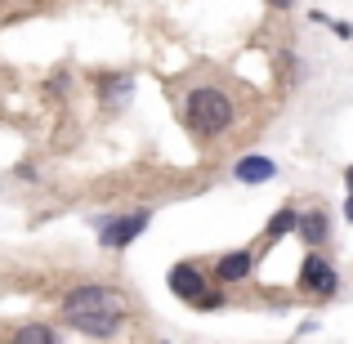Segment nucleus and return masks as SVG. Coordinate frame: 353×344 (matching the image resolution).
<instances>
[{
    "label": "nucleus",
    "instance_id": "12",
    "mask_svg": "<svg viewBox=\"0 0 353 344\" xmlns=\"http://www.w3.org/2000/svg\"><path fill=\"white\" fill-rule=\"evenodd\" d=\"M345 215H349V224H353V192H349V201H345Z\"/></svg>",
    "mask_w": 353,
    "mask_h": 344
},
{
    "label": "nucleus",
    "instance_id": "6",
    "mask_svg": "<svg viewBox=\"0 0 353 344\" xmlns=\"http://www.w3.org/2000/svg\"><path fill=\"white\" fill-rule=\"evenodd\" d=\"M233 174H237L241 183H268L277 174V165L268 161V156H241V161L233 165Z\"/></svg>",
    "mask_w": 353,
    "mask_h": 344
},
{
    "label": "nucleus",
    "instance_id": "9",
    "mask_svg": "<svg viewBox=\"0 0 353 344\" xmlns=\"http://www.w3.org/2000/svg\"><path fill=\"white\" fill-rule=\"evenodd\" d=\"M5 344H59V336H54L45 322H27V327H18Z\"/></svg>",
    "mask_w": 353,
    "mask_h": 344
},
{
    "label": "nucleus",
    "instance_id": "13",
    "mask_svg": "<svg viewBox=\"0 0 353 344\" xmlns=\"http://www.w3.org/2000/svg\"><path fill=\"white\" fill-rule=\"evenodd\" d=\"M273 5H277V9H291V5H295V0H273Z\"/></svg>",
    "mask_w": 353,
    "mask_h": 344
},
{
    "label": "nucleus",
    "instance_id": "4",
    "mask_svg": "<svg viewBox=\"0 0 353 344\" xmlns=\"http://www.w3.org/2000/svg\"><path fill=\"white\" fill-rule=\"evenodd\" d=\"M143 228H148V210H125V215L99 224V241H103L108 250H121V246H130Z\"/></svg>",
    "mask_w": 353,
    "mask_h": 344
},
{
    "label": "nucleus",
    "instance_id": "5",
    "mask_svg": "<svg viewBox=\"0 0 353 344\" xmlns=\"http://www.w3.org/2000/svg\"><path fill=\"white\" fill-rule=\"evenodd\" d=\"M300 286H304V291H313V295H336L340 277H336V268H331L322 255H309V259H304V268H300Z\"/></svg>",
    "mask_w": 353,
    "mask_h": 344
},
{
    "label": "nucleus",
    "instance_id": "11",
    "mask_svg": "<svg viewBox=\"0 0 353 344\" xmlns=\"http://www.w3.org/2000/svg\"><path fill=\"white\" fill-rule=\"evenodd\" d=\"M103 90H108V99H112V103H121V99L134 90V77H117V81H108Z\"/></svg>",
    "mask_w": 353,
    "mask_h": 344
},
{
    "label": "nucleus",
    "instance_id": "8",
    "mask_svg": "<svg viewBox=\"0 0 353 344\" xmlns=\"http://www.w3.org/2000/svg\"><path fill=\"white\" fill-rule=\"evenodd\" d=\"M295 228H300V237L309 241V250H318L322 241H327V219H322V210H304Z\"/></svg>",
    "mask_w": 353,
    "mask_h": 344
},
{
    "label": "nucleus",
    "instance_id": "14",
    "mask_svg": "<svg viewBox=\"0 0 353 344\" xmlns=\"http://www.w3.org/2000/svg\"><path fill=\"white\" fill-rule=\"evenodd\" d=\"M345 183H349V192H353V165H349V174H345Z\"/></svg>",
    "mask_w": 353,
    "mask_h": 344
},
{
    "label": "nucleus",
    "instance_id": "3",
    "mask_svg": "<svg viewBox=\"0 0 353 344\" xmlns=\"http://www.w3.org/2000/svg\"><path fill=\"white\" fill-rule=\"evenodd\" d=\"M170 291L192 309H219V291H206V277L197 264H174L170 268Z\"/></svg>",
    "mask_w": 353,
    "mask_h": 344
},
{
    "label": "nucleus",
    "instance_id": "1",
    "mask_svg": "<svg viewBox=\"0 0 353 344\" xmlns=\"http://www.w3.org/2000/svg\"><path fill=\"white\" fill-rule=\"evenodd\" d=\"M63 322L81 336L112 340L125 322V300L112 286H77V291L63 295Z\"/></svg>",
    "mask_w": 353,
    "mask_h": 344
},
{
    "label": "nucleus",
    "instance_id": "10",
    "mask_svg": "<svg viewBox=\"0 0 353 344\" xmlns=\"http://www.w3.org/2000/svg\"><path fill=\"white\" fill-rule=\"evenodd\" d=\"M295 224H300V210H291V206H286V210H277V215L273 219H268V237H286V232H295Z\"/></svg>",
    "mask_w": 353,
    "mask_h": 344
},
{
    "label": "nucleus",
    "instance_id": "2",
    "mask_svg": "<svg viewBox=\"0 0 353 344\" xmlns=\"http://www.w3.org/2000/svg\"><path fill=\"white\" fill-rule=\"evenodd\" d=\"M233 117H237V108H233V99H228L224 90L197 85L188 94V125L197 130V134H206V139L224 134V130L233 125Z\"/></svg>",
    "mask_w": 353,
    "mask_h": 344
},
{
    "label": "nucleus",
    "instance_id": "7",
    "mask_svg": "<svg viewBox=\"0 0 353 344\" xmlns=\"http://www.w3.org/2000/svg\"><path fill=\"white\" fill-rule=\"evenodd\" d=\"M250 264H255L250 250H228V255L215 264V277H219V282H241V277L250 273Z\"/></svg>",
    "mask_w": 353,
    "mask_h": 344
}]
</instances>
